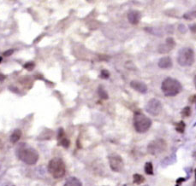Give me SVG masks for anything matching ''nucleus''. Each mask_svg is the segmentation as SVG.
<instances>
[{"mask_svg": "<svg viewBox=\"0 0 196 186\" xmlns=\"http://www.w3.org/2000/svg\"><path fill=\"white\" fill-rule=\"evenodd\" d=\"M161 90L166 96H175L178 95L182 90L183 86L179 81L173 78H166L161 85Z\"/></svg>", "mask_w": 196, "mask_h": 186, "instance_id": "1", "label": "nucleus"}, {"mask_svg": "<svg viewBox=\"0 0 196 186\" xmlns=\"http://www.w3.org/2000/svg\"><path fill=\"white\" fill-rule=\"evenodd\" d=\"M48 172L54 179H61L65 175L66 166L63 160L60 158H53L48 164Z\"/></svg>", "mask_w": 196, "mask_h": 186, "instance_id": "2", "label": "nucleus"}, {"mask_svg": "<svg viewBox=\"0 0 196 186\" xmlns=\"http://www.w3.org/2000/svg\"><path fill=\"white\" fill-rule=\"evenodd\" d=\"M152 126V120L144 114L137 112L134 115V127L137 133H146Z\"/></svg>", "mask_w": 196, "mask_h": 186, "instance_id": "3", "label": "nucleus"}, {"mask_svg": "<svg viewBox=\"0 0 196 186\" xmlns=\"http://www.w3.org/2000/svg\"><path fill=\"white\" fill-rule=\"evenodd\" d=\"M177 63L182 67H190L194 63V52L191 48L185 47L178 51Z\"/></svg>", "mask_w": 196, "mask_h": 186, "instance_id": "4", "label": "nucleus"}, {"mask_svg": "<svg viewBox=\"0 0 196 186\" xmlns=\"http://www.w3.org/2000/svg\"><path fill=\"white\" fill-rule=\"evenodd\" d=\"M19 158L21 160L28 165H33L38 161L39 160V154L36 150L32 148H26L20 150Z\"/></svg>", "mask_w": 196, "mask_h": 186, "instance_id": "5", "label": "nucleus"}, {"mask_svg": "<svg viewBox=\"0 0 196 186\" xmlns=\"http://www.w3.org/2000/svg\"><path fill=\"white\" fill-rule=\"evenodd\" d=\"M167 149V143L164 139H156L152 141L147 146L148 153L153 156H159Z\"/></svg>", "mask_w": 196, "mask_h": 186, "instance_id": "6", "label": "nucleus"}, {"mask_svg": "<svg viewBox=\"0 0 196 186\" xmlns=\"http://www.w3.org/2000/svg\"><path fill=\"white\" fill-rule=\"evenodd\" d=\"M162 109H163L162 103L159 100L156 99V98L150 99L146 104V107H145V109H146V112L151 115H153V116L159 115L161 113Z\"/></svg>", "mask_w": 196, "mask_h": 186, "instance_id": "7", "label": "nucleus"}, {"mask_svg": "<svg viewBox=\"0 0 196 186\" xmlns=\"http://www.w3.org/2000/svg\"><path fill=\"white\" fill-rule=\"evenodd\" d=\"M109 163H110V169L113 172L120 173L124 168V162L122 157L116 154H112L109 156Z\"/></svg>", "mask_w": 196, "mask_h": 186, "instance_id": "8", "label": "nucleus"}, {"mask_svg": "<svg viewBox=\"0 0 196 186\" xmlns=\"http://www.w3.org/2000/svg\"><path fill=\"white\" fill-rule=\"evenodd\" d=\"M176 45V43H175V40L172 38H168L165 41V43L163 44H160L159 46V53H167L170 50H172L174 46Z\"/></svg>", "mask_w": 196, "mask_h": 186, "instance_id": "9", "label": "nucleus"}, {"mask_svg": "<svg viewBox=\"0 0 196 186\" xmlns=\"http://www.w3.org/2000/svg\"><path fill=\"white\" fill-rule=\"evenodd\" d=\"M130 86H131V88H133L135 91L142 93V94L147 92V90H148V87L146 84L142 81H139V80H132L130 82Z\"/></svg>", "mask_w": 196, "mask_h": 186, "instance_id": "10", "label": "nucleus"}, {"mask_svg": "<svg viewBox=\"0 0 196 186\" xmlns=\"http://www.w3.org/2000/svg\"><path fill=\"white\" fill-rule=\"evenodd\" d=\"M140 18H141V14L139 10H130L128 13V20L132 25H137L140 22Z\"/></svg>", "mask_w": 196, "mask_h": 186, "instance_id": "11", "label": "nucleus"}, {"mask_svg": "<svg viewBox=\"0 0 196 186\" xmlns=\"http://www.w3.org/2000/svg\"><path fill=\"white\" fill-rule=\"evenodd\" d=\"M158 64H159V67L162 69H170L173 66L172 60L169 57H164L160 58Z\"/></svg>", "mask_w": 196, "mask_h": 186, "instance_id": "12", "label": "nucleus"}, {"mask_svg": "<svg viewBox=\"0 0 196 186\" xmlns=\"http://www.w3.org/2000/svg\"><path fill=\"white\" fill-rule=\"evenodd\" d=\"M58 139H59L60 145H62V146L64 147V148H68V147L70 146V140L68 139L66 137H65L64 133H63V129H60L59 134H58Z\"/></svg>", "mask_w": 196, "mask_h": 186, "instance_id": "13", "label": "nucleus"}, {"mask_svg": "<svg viewBox=\"0 0 196 186\" xmlns=\"http://www.w3.org/2000/svg\"><path fill=\"white\" fill-rule=\"evenodd\" d=\"M64 186H82V183L77 178L71 177L65 182Z\"/></svg>", "mask_w": 196, "mask_h": 186, "instance_id": "14", "label": "nucleus"}, {"mask_svg": "<svg viewBox=\"0 0 196 186\" xmlns=\"http://www.w3.org/2000/svg\"><path fill=\"white\" fill-rule=\"evenodd\" d=\"M21 137H22V132L20 130L17 129L16 131H14V133L10 136V142L12 143H17L20 140Z\"/></svg>", "mask_w": 196, "mask_h": 186, "instance_id": "15", "label": "nucleus"}, {"mask_svg": "<svg viewBox=\"0 0 196 186\" xmlns=\"http://www.w3.org/2000/svg\"><path fill=\"white\" fill-rule=\"evenodd\" d=\"M133 181L135 184H140L145 182V178L140 175V174H135L133 176Z\"/></svg>", "mask_w": 196, "mask_h": 186, "instance_id": "16", "label": "nucleus"}, {"mask_svg": "<svg viewBox=\"0 0 196 186\" xmlns=\"http://www.w3.org/2000/svg\"><path fill=\"white\" fill-rule=\"evenodd\" d=\"M145 173L147 174V175H153V164L151 162H146L145 164Z\"/></svg>", "mask_w": 196, "mask_h": 186, "instance_id": "17", "label": "nucleus"}, {"mask_svg": "<svg viewBox=\"0 0 196 186\" xmlns=\"http://www.w3.org/2000/svg\"><path fill=\"white\" fill-rule=\"evenodd\" d=\"M98 93H99V96H100L102 99H108V94H107L105 90L102 86L99 87V89H98Z\"/></svg>", "mask_w": 196, "mask_h": 186, "instance_id": "18", "label": "nucleus"}, {"mask_svg": "<svg viewBox=\"0 0 196 186\" xmlns=\"http://www.w3.org/2000/svg\"><path fill=\"white\" fill-rule=\"evenodd\" d=\"M176 131L178 132V133H184V130H185V124L183 121H180L178 123L176 124Z\"/></svg>", "mask_w": 196, "mask_h": 186, "instance_id": "19", "label": "nucleus"}, {"mask_svg": "<svg viewBox=\"0 0 196 186\" xmlns=\"http://www.w3.org/2000/svg\"><path fill=\"white\" fill-rule=\"evenodd\" d=\"M110 77V72L106 69H104L101 71V73H100V78H102V79H105V80H106Z\"/></svg>", "mask_w": 196, "mask_h": 186, "instance_id": "20", "label": "nucleus"}, {"mask_svg": "<svg viewBox=\"0 0 196 186\" xmlns=\"http://www.w3.org/2000/svg\"><path fill=\"white\" fill-rule=\"evenodd\" d=\"M182 114H183L185 117L189 116L190 114H191V109H190L189 107H185V108L183 109V111H182Z\"/></svg>", "mask_w": 196, "mask_h": 186, "instance_id": "21", "label": "nucleus"}, {"mask_svg": "<svg viewBox=\"0 0 196 186\" xmlns=\"http://www.w3.org/2000/svg\"><path fill=\"white\" fill-rule=\"evenodd\" d=\"M24 67H25L26 69L31 71V70H33V67H34V63H26V64L24 65Z\"/></svg>", "mask_w": 196, "mask_h": 186, "instance_id": "22", "label": "nucleus"}, {"mask_svg": "<svg viewBox=\"0 0 196 186\" xmlns=\"http://www.w3.org/2000/svg\"><path fill=\"white\" fill-rule=\"evenodd\" d=\"M190 30L192 31L193 33H196V23L193 24V25H191L189 27Z\"/></svg>", "mask_w": 196, "mask_h": 186, "instance_id": "23", "label": "nucleus"}, {"mask_svg": "<svg viewBox=\"0 0 196 186\" xmlns=\"http://www.w3.org/2000/svg\"><path fill=\"white\" fill-rule=\"evenodd\" d=\"M11 53H13V50H8V51H5V52H4V56H10V55H11Z\"/></svg>", "mask_w": 196, "mask_h": 186, "instance_id": "24", "label": "nucleus"}, {"mask_svg": "<svg viewBox=\"0 0 196 186\" xmlns=\"http://www.w3.org/2000/svg\"><path fill=\"white\" fill-rule=\"evenodd\" d=\"M194 174H195V180H196V169H195V171H194Z\"/></svg>", "mask_w": 196, "mask_h": 186, "instance_id": "25", "label": "nucleus"}, {"mask_svg": "<svg viewBox=\"0 0 196 186\" xmlns=\"http://www.w3.org/2000/svg\"><path fill=\"white\" fill-rule=\"evenodd\" d=\"M4 78H2V80H3ZM0 80H1V74H0Z\"/></svg>", "mask_w": 196, "mask_h": 186, "instance_id": "26", "label": "nucleus"}, {"mask_svg": "<svg viewBox=\"0 0 196 186\" xmlns=\"http://www.w3.org/2000/svg\"><path fill=\"white\" fill-rule=\"evenodd\" d=\"M144 186H148V185H144Z\"/></svg>", "mask_w": 196, "mask_h": 186, "instance_id": "27", "label": "nucleus"}, {"mask_svg": "<svg viewBox=\"0 0 196 186\" xmlns=\"http://www.w3.org/2000/svg\"><path fill=\"white\" fill-rule=\"evenodd\" d=\"M195 80H196V77H195Z\"/></svg>", "mask_w": 196, "mask_h": 186, "instance_id": "28", "label": "nucleus"}]
</instances>
